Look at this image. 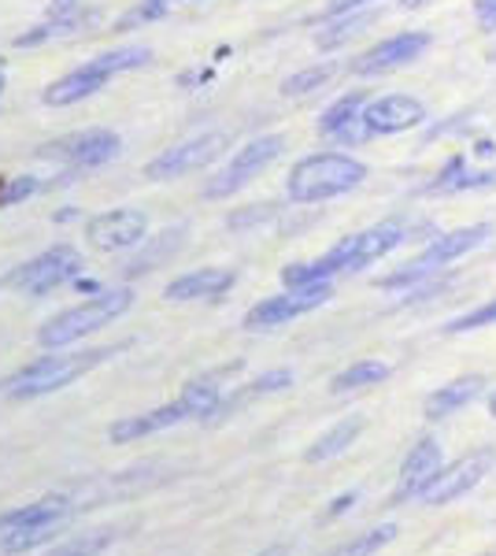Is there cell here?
Here are the masks:
<instances>
[{
    "instance_id": "obj_42",
    "label": "cell",
    "mask_w": 496,
    "mask_h": 556,
    "mask_svg": "<svg viewBox=\"0 0 496 556\" xmlns=\"http://www.w3.org/2000/svg\"><path fill=\"white\" fill-rule=\"evenodd\" d=\"M0 89H4V60H0Z\"/></svg>"
},
{
    "instance_id": "obj_26",
    "label": "cell",
    "mask_w": 496,
    "mask_h": 556,
    "mask_svg": "<svg viewBox=\"0 0 496 556\" xmlns=\"http://www.w3.org/2000/svg\"><path fill=\"white\" fill-rule=\"evenodd\" d=\"M293 386V371H267V375H259L256 382H249L245 390H238L233 397L222 401V408H219V416L222 412H230V408H238V405H249V401H256V397H267V393H278V390H290Z\"/></svg>"
},
{
    "instance_id": "obj_7",
    "label": "cell",
    "mask_w": 496,
    "mask_h": 556,
    "mask_svg": "<svg viewBox=\"0 0 496 556\" xmlns=\"http://www.w3.org/2000/svg\"><path fill=\"white\" fill-rule=\"evenodd\" d=\"M333 298V286L330 282H315V286H296V290H285L278 298H267L259 301L256 308H249L245 316V327L249 330H275V327H285L290 319L304 316V312H315L322 308Z\"/></svg>"
},
{
    "instance_id": "obj_10",
    "label": "cell",
    "mask_w": 496,
    "mask_h": 556,
    "mask_svg": "<svg viewBox=\"0 0 496 556\" xmlns=\"http://www.w3.org/2000/svg\"><path fill=\"white\" fill-rule=\"evenodd\" d=\"M282 149H285V138H278V134H267V138L249 141V146L230 160L227 172L215 178V182H207L204 193L207 197H230V193H238L241 186H249L252 178L264 172V167L275 164V160L282 156Z\"/></svg>"
},
{
    "instance_id": "obj_8",
    "label": "cell",
    "mask_w": 496,
    "mask_h": 556,
    "mask_svg": "<svg viewBox=\"0 0 496 556\" xmlns=\"http://www.w3.org/2000/svg\"><path fill=\"white\" fill-rule=\"evenodd\" d=\"M78 267H82V253H78V249L52 245L49 253H41L38 260L23 264L15 275H8V286L41 298V293H49V290H56V286L71 282V278L78 275Z\"/></svg>"
},
{
    "instance_id": "obj_14",
    "label": "cell",
    "mask_w": 496,
    "mask_h": 556,
    "mask_svg": "<svg viewBox=\"0 0 496 556\" xmlns=\"http://www.w3.org/2000/svg\"><path fill=\"white\" fill-rule=\"evenodd\" d=\"M123 149L119 134L112 130H86V134H75L71 141H63V146H49L44 149V156H60L67 160L75 172H89V167H101L107 160H115Z\"/></svg>"
},
{
    "instance_id": "obj_24",
    "label": "cell",
    "mask_w": 496,
    "mask_h": 556,
    "mask_svg": "<svg viewBox=\"0 0 496 556\" xmlns=\"http://www.w3.org/2000/svg\"><path fill=\"white\" fill-rule=\"evenodd\" d=\"M186 405L189 416H196V419H215L219 416V408H222V386L219 379H193V382H186V390H182V397H178Z\"/></svg>"
},
{
    "instance_id": "obj_33",
    "label": "cell",
    "mask_w": 496,
    "mask_h": 556,
    "mask_svg": "<svg viewBox=\"0 0 496 556\" xmlns=\"http://www.w3.org/2000/svg\"><path fill=\"white\" fill-rule=\"evenodd\" d=\"M170 8V0H141L133 12H126L123 20H119V30H126V26H138V23H152V20H160Z\"/></svg>"
},
{
    "instance_id": "obj_23",
    "label": "cell",
    "mask_w": 496,
    "mask_h": 556,
    "mask_svg": "<svg viewBox=\"0 0 496 556\" xmlns=\"http://www.w3.org/2000/svg\"><path fill=\"white\" fill-rule=\"evenodd\" d=\"M459 190H496V167H489V172H467L463 160H453L430 182V193H459Z\"/></svg>"
},
{
    "instance_id": "obj_39",
    "label": "cell",
    "mask_w": 496,
    "mask_h": 556,
    "mask_svg": "<svg viewBox=\"0 0 496 556\" xmlns=\"http://www.w3.org/2000/svg\"><path fill=\"white\" fill-rule=\"evenodd\" d=\"M256 556H290V549H285V545H270V549L256 553Z\"/></svg>"
},
{
    "instance_id": "obj_15",
    "label": "cell",
    "mask_w": 496,
    "mask_h": 556,
    "mask_svg": "<svg viewBox=\"0 0 496 556\" xmlns=\"http://www.w3.org/2000/svg\"><path fill=\"white\" fill-rule=\"evenodd\" d=\"M427 119V104L415 101L408 93H390V97H378L364 108V127L367 134H400L411 130Z\"/></svg>"
},
{
    "instance_id": "obj_9",
    "label": "cell",
    "mask_w": 496,
    "mask_h": 556,
    "mask_svg": "<svg viewBox=\"0 0 496 556\" xmlns=\"http://www.w3.org/2000/svg\"><path fill=\"white\" fill-rule=\"evenodd\" d=\"M493 464H496V450H474V453H467L463 460H456V464H448V468H441V475L434 482H430L427 490H422V505H430V508H441V505H448V501H456V497H463V493H471L478 482L485 479V475L493 471Z\"/></svg>"
},
{
    "instance_id": "obj_31",
    "label": "cell",
    "mask_w": 496,
    "mask_h": 556,
    "mask_svg": "<svg viewBox=\"0 0 496 556\" xmlns=\"http://www.w3.org/2000/svg\"><path fill=\"white\" fill-rule=\"evenodd\" d=\"M496 323V298L478 304L474 312H463V316L448 319L445 323V334H467V330H482V327H493Z\"/></svg>"
},
{
    "instance_id": "obj_3",
    "label": "cell",
    "mask_w": 496,
    "mask_h": 556,
    "mask_svg": "<svg viewBox=\"0 0 496 556\" xmlns=\"http://www.w3.org/2000/svg\"><path fill=\"white\" fill-rule=\"evenodd\" d=\"M115 353H119V345L86 349V353H71V356H44V361H34L30 367H23L20 375H12V379L4 382V393L20 401L44 397V393H56L63 386L89 375L93 367H101L104 361H112Z\"/></svg>"
},
{
    "instance_id": "obj_30",
    "label": "cell",
    "mask_w": 496,
    "mask_h": 556,
    "mask_svg": "<svg viewBox=\"0 0 496 556\" xmlns=\"http://www.w3.org/2000/svg\"><path fill=\"white\" fill-rule=\"evenodd\" d=\"M333 78V64H322V67H304L296 71V75H290L282 83V93L285 97H304V93H315L319 86H327Z\"/></svg>"
},
{
    "instance_id": "obj_13",
    "label": "cell",
    "mask_w": 496,
    "mask_h": 556,
    "mask_svg": "<svg viewBox=\"0 0 496 556\" xmlns=\"http://www.w3.org/2000/svg\"><path fill=\"white\" fill-rule=\"evenodd\" d=\"M441 468H445V453H441V445L434 442V438H422V442L408 453V460H404L400 482H396V490H393V505H404V501L422 497V490L437 479Z\"/></svg>"
},
{
    "instance_id": "obj_25",
    "label": "cell",
    "mask_w": 496,
    "mask_h": 556,
    "mask_svg": "<svg viewBox=\"0 0 496 556\" xmlns=\"http://www.w3.org/2000/svg\"><path fill=\"white\" fill-rule=\"evenodd\" d=\"M390 379V364L382 361H359L345 367L341 375H333V393H348V390H364V386H378Z\"/></svg>"
},
{
    "instance_id": "obj_17",
    "label": "cell",
    "mask_w": 496,
    "mask_h": 556,
    "mask_svg": "<svg viewBox=\"0 0 496 556\" xmlns=\"http://www.w3.org/2000/svg\"><path fill=\"white\" fill-rule=\"evenodd\" d=\"M67 516H71V497L52 493V497L30 501V505L12 508V513L0 516V534H8V531H52V527Z\"/></svg>"
},
{
    "instance_id": "obj_35",
    "label": "cell",
    "mask_w": 496,
    "mask_h": 556,
    "mask_svg": "<svg viewBox=\"0 0 496 556\" xmlns=\"http://www.w3.org/2000/svg\"><path fill=\"white\" fill-rule=\"evenodd\" d=\"M38 186H41V182H38V178H30V175H26V178H15V182L4 190V204L26 201V197H30L34 190H38Z\"/></svg>"
},
{
    "instance_id": "obj_18",
    "label": "cell",
    "mask_w": 496,
    "mask_h": 556,
    "mask_svg": "<svg viewBox=\"0 0 496 556\" xmlns=\"http://www.w3.org/2000/svg\"><path fill=\"white\" fill-rule=\"evenodd\" d=\"M189 419V412L182 401H175V405H164V408H149L141 412V416H126L119 424L112 427V442L115 445H126V442H138V438H149V434H160V430L182 424Z\"/></svg>"
},
{
    "instance_id": "obj_36",
    "label": "cell",
    "mask_w": 496,
    "mask_h": 556,
    "mask_svg": "<svg viewBox=\"0 0 496 556\" xmlns=\"http://www.w3.org/2000/svg\"><path fill=\"white\" fill-rule=\"evenodd\" d=\"M367 4H374V0H330V8H327V20H341V15L359 12V8H367Z\"/></svg>"
},
{
    "instance_id": "obj_44",
    "label": "cell",
    "mask_w": 496,
    "mask_h": 556,
    "mask_svg": "<svg viewBox=\"0 0 496 556\" xmlns=\"http://www.w3.org/2000/svg\"><path fill=\"white\" fill-rule=\"evenodd\" d=\"M333 556H345V553H333Z\"/></svg>"
},
{
    "instance_id": "obj_22",
    "label": "cell",
    "mask_w": 496,
    "mask_h": 556,
    "mask_svg": "<svg viewBox=\"0 0 496 556\" xmlns=\"http://www.w3.org/2000/svg\"><path fill=\"white\" fill-rule=\"evenodd\" d=\"M364 416H345L341 424H333L327 434H319L311 442V450L304 453V460L308 464H322V460H333V456H341L348 450L352 442H356L359 434H364Z\"/></svg>"
},
{
    "instance_id": "obj_20",
    "label": "cell",
    "mask_w": 496,
    "mask_h": 556,
    "mask_svg": "<svg viewBox=\"0 0 496 556\" xmlns=\"http://www.w3.org/2000/svg\"><path fill=\"white\" fill-rule=\"evenodd\" d=\"M364 108H367V97L364 93H348L341 101H333L319 119V130L327 138H345V141H359L367 138V127H364Z\"/></svg>"
},
{
    "instance_id": "obj_40",
    "label": "cell",
    "mask_w": 496,
    "mask_h": 556,
    "mask_svg": "<svg viewBox=\"0 0 496 556\" xmlns=\"http://www.w3.org/2000/svg\"><path fill=\"white\" fill-rule=\"evenodd\" d=\"M489 416L496 419V393H493V397H489Z\"/></svg>"
},
{
    "instance_id": "obj_27",
    "label": "cell",
    "mask_w": 496,
    "mask_h": 556,
    "mask_svg": "<svg viewBox=\"0 0 496 556\" xmlns=\"http://www.w3.org/2000/svg\"><path fill=\"white\" fill-rule=\"evenodd\" d=\"M374 20H378V12H348V15H341V20H330V26L315 38V45H319V49H338V45L356 38V34L364 30V26H371Z\"/></svg>"
},
{
    "instance_id": "obj_41",
    "label": "cell",
    "mask_w": 496,
    "mask_h": 556,
    "mask_svg": "<svg viewBox=\"0 0 496 556\" xmlns=\"http://www.w3.org/2000/svg\"><path fill=\"white\" fill-rule=\"evenodd\" d=\"M400 4H404V8H419L422 0H400Z\"/></svg>"
},
{
    "instance_id": "obj_16",
    "label": "cell",
    "mask_w": 496,
    "mask_h": 556,
    "mask_svg": "<svg viewBox=\"0 0 496 556\" xmlns=\"http://www.w3.org/2000/svg\"><path fill=\"white\" fill-rule=\"evenodd\" d=\"M427 49H430V34H396V38L367 49L364 56L352 64V71H356V75H385V71L415 64Z\"/></svg>"
},
{
    "instance_id": "obj_34",
    "label": "cell",
    "mask_w": 496,
    "mask_h": 556,
    "mask_svg": "<svg viewBox=\"0 0 496 556\" xmlns=\"http://www.w3.org/2000/svg\"><path fill=\"white\" fill-rule=\"evenodd\" d=\"M275 215V204H259V208H249V212H238V215H230V227L233 230H241V227H256V223H264Z\"/></svg>"
},
{
    "instance_id": "obj_12",
    "label": "cell",
    "mask_w": 496,
    "mask_h": 556,
    "mask_svg": "<svg viewBox=\"0 0 496 556\" xmlns=\"http://www.w3.org/2000/svg\"><path fill=\"white\" fill-rule=\"evenodd\" d=\"M149 230V215L138 208H115L104 212L97 219L86 223V238L93 249L101 253H123V249H133Z\"/></svg>"
},
{
    "instance_id": "obj_2",
    "label": "cell",
    "mask_w": 496,
    "mask_h": 556,
    "mask_svg": "<svg viewBox=\"0 0 496 556\" xmlns=\"http://www.w3.org/2000/svg\"><path fill=\"white\" fill-rule=\"evenodd\" d=\"M367 178V164H359L356 156L345 152H319V156H304L301 164L290 172V201L296 204H319L330 197H341L348 190H356Z\"/></svg>"
},
{
    "instance_id": "obj_32",
    "label": "cell",
    "mask_w": 496,
    "mask_h": 556,
    "mask_svg": "<svg viewBox=\"0 0 496 556\" xmlns=\"http://www.w3.org/2000/svg\"><path fill=\"white\" fill-rule=\"evenodd\" d=\"M396 538V527L393 523H385V527H378V531H371V534H364L359 542H352L348 549H341L345 556H371V553H378L382 545H390Z\"/></svg>"
},
{
    "instance_id": "obj_6",
    "label": "cell",
    "mask_w": 496,
    "mask_h": 556,
    "mask_svg": "<svg viewBox=\"0 0 496 556\" xmlns=\"http://www.w3.org/2000/svg\"><path fill=\"white\" fill-rule=\"evenodd\" d=\"M130 304H133V290H101L97 298H89L86 304L60 312L56 319L44 323V327L38 330V342L44 349L71 345V342H78V338H86V334H93V330H101L104 323H112L115 316H123V312L130 308Z\"/></svg>"
},
{
    "instance_id": "obj_43",
    "label": "cell",
    "mask_w": 496,
    "mask_h": 556,
    "mask_svg": "<svg viewBox=\"0 0 496 556\" xmlns=\"http://www.w3.org/2000/svg\"><path fill=\"white\" fill-rule=\"evenodd\" d=\"M63 4H75V0H63Z\"/></svg>"
},
{
    "instance_id": "obj_21",
    "label": "cell",
    "mask_w": 496,
    "mask_h": 556,
    "mask_svg": "<svg viewBox=\"0 0 496 556\" xmlns=\"http://www.w3.org/2000/svg\"><path fill=\"white\" fill-rule=\"evenodd\" d=\"M482 390H485L482 375H463V379H453V382L437 386V390L427 397L422 412H427V419H445V416H453V412L467 408L471 401L482 397Z\"/></svg>"
},
{
    "instance_id": "obj_4",
    "label": "cell",
    "mask_w": 496,
    "mask_h": 556,
    "mask_svg": "<svg viewBox=\"0 0 496 556\" xmlns=\"http://www.w3.org/2000/svg\"><path fill=\"white\" fill-rule=\"evenodd\" d=\"M152 52L149 49H115V52H104V56L89 60V64L75 67L71 75L56 78L49 89H44V104L52 108H63V104H78L86 101V97H93L97 89H104L112 83L115 75H123V71H133V67H145Z\"/></svg>"
},
{
    "instance_id": "obj_29",
    "label": "cell",
    "mask_w": 496,
    "mask_h": 556,
    "mask_svg": "<svg viewBox=\"0 0 496 556\" xmlns=\"http://www.w3.org/2000/svg\"><path fill=\"white\" fill-rule=\"evenodd\" d=\"M86 20H89V15H60V20H52V23H44V26H34L30 34L15 38V45H20V49H30V45H41V41H49V38H60V34H75Z\"/></svg>"
},
{
    "instance_id": "obj_11",
    "label": "cell",
    "mask_w": 496,
    "mask_h": 556,
    "mask_svg": "<svg viewBox=\"0 0 496 556\" xmlns=\"http://www.w3.org/2000/svg\"><path fill=\"white\" fill-rule=\"evenodd\" d=\"M222 149H227V134H201V138H189L182 146L160 152V156L145 167V175L152 182H167V178L201 172V167L212 164Z\"/></svg>"
},
{
    "instance_id": "obj_28",
    "label": "cell",
    "mask_w": 496,
    "mask_h": 556,
    "mask_svg": "<svg viewBox=\"0 0 496 556\" xmlns=\"http://www.w3.org/2000/svg\"><path fill=\"white\" fill-rule=\"evenodd\" d=\"M112 542L115 531H89V534H75L71 542H60L56 549H49L44 556H101Z\"/></svg>"
},
{
    "instance_id": "obj_38",
    "label": "cell",
    "mask_w": 496,
    "mask_h": 556,
    "mask_svg": "<svg viewBox=\"0 0 496 556\" xmlns=\"http://www.w3.org/2000/svg\"><path fill=\"white\" fill-rule=\"evenodd\" d=\"M352 505H356V490H352V493H345V497H338V501H333V505H330V519H338V516H345L348 513V508Z\"/></svg>"
},
{
    "instance_id": "obj_5",
    "label": "cell",
    "mask_w": 496,
    "mask_h": 556,
    "mask_svg": "<svg viewBox=\"0 0 496 556\" xmlns=\"http://www.w3.org/2000/svg\"><path fill=\"white\" fill-rule=\"evenodd\" d=\"M489 235H493L489 223H474V227L437 235L427 249H422L419 256L411 260V264H404L400 271H393L390 278H382L378 286H382V290H411V286H422L427 278H434L445 264H453V260L467 256L471 249L482 245V241L489 238Z\"/></svg>"
},
{
    "instance_id": "obj_37",
    "label": "cell",
    "mask_w": 496,
    "mask_h": 556,
    "mask_svg": "<svg viewBox=\"0 0 496 556\" xmlns=\"http://www.w3.org/2000/svg\"><path fill=\"white\" fill-rule=\"evenodd\" d=\"M474 15H478V23H482L485 30H493V26H496V0H474Z\"/></svg>"
},
{
    "instance_id": "obj_1",
    "label": "cell",
    "mask_w": 496,
    "mask_h": 556,
    "mask_svg": "<svg viewBox=\"0 0 496 556\" xmlns=\"http://www.w3.org/2000/svg\"><path fill=\"white\" fill-rule=\"evenodd\" d=\"M408 241V227L404 223H378L371 230H359V235H348L345 241L330 249L327 256H319L315 264H290L282 271L285 290H296V286H315V282H330L333 275H352L364 271L367 264L382 260L385 253H393L396 245Z\"/></svg>"
},
{
    "instance_id": "obj_19",
    "label": "cell",
    "mask_w": 496,
    "mask_h": 556,
    "mask_svg": "<svg viewBox=\"0 0 496 556\" xmlns=\"http://www.w3.org/2000/svg\"><path fill=\"white\" fill-rule=\"evenodd\" d=\"M233 271H222V267H201V271H189L182 278L167 286V301H215L233 286Z\"/></svg>"
}]
</instances>
